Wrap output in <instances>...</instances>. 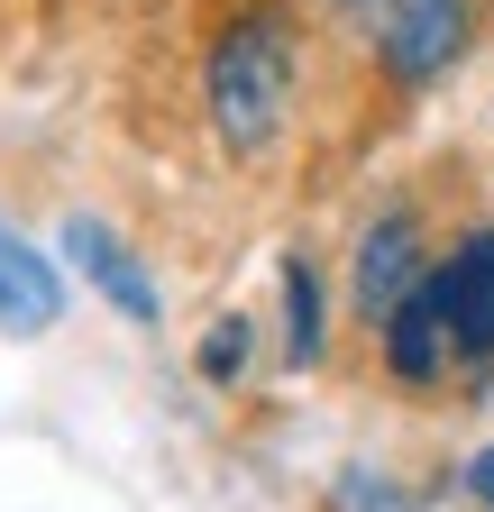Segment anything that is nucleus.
Here are the masks:
<instances>
[{
  "mask_svg": "<svg viewBox=\"0 0 494 512\" xmlns=\"http://www.w3.org/2000/svg\"><path fill=\"white\" fill-rule=\"evenodd\" d=\"M293 110V37L275 10L257 19H229L220 46H211V128L229 156H257L275 147V128Z\"/></svg>",
  "mask_w": 494,
  "mask_h": 512,
  "instance_id": "f257e3e1",
  "label": "nucleus"
},
{
  "mask_svg": "<svg viewBox=\"0 0 494 512\" xmlns=\"http://www.w3.org/2000/svg\"><path fill=\"white\" fill-rule=\"evenodd\" d=\"M458 46H467V0H394L385 10V74L394 83L449 74Z\"/></svg>",
  "mask_w": 494,
  "mask_h": 512,
  "instance_id": "f03ea898",
  "label": "nucleus"
},
{
  "mask_svg": "<svg viewBox=\"0 0 494 512\" xmlns=\"http://www.w3.org/2000/svg\"><path fill=\"white\" fill-rule=\"evenodd\" d=\"M440 302H449L458 357H494V229H476L449 266H440Z\"/></svg>",
  "mask_w": 494,
  "mask_h": 512,
  "instance_id": "7ed1b4c3",
  "label": "nucleus"
},
{
  "mask_svg": "<svg viewBox=\"0 0 494 512\" xmlns=\"http://www.w3.org/2000/svg\"><path fill=\"white\" fill-rule=\"evenodd\" d=\"M458 339H449V302H440V275L430 284H412L403 302H394V320H385V357H394V375H440V357H449Z\"/></svg>",
  "mask_w": 494,
  "mask_h": 512,
  "instance_id": "20e7f679",
  "label": "nucleus"
},
{
  "mask_svg": "<svg viewBox=\"0 0 494 512\" xmlns=\"http://www.w3.org/2000/svg\"><path fill=\"white\" fill-rule=\"evenodd\" d=\"M412 247H421V238H412L403 211L366 229V247H357V311H366V320H394V302L412 293V275H421V256H412Z\"/></svg>",
  "mask_w": 494,
  "mask_h": 512,
  "instance_id": "39448f33",
  "label": "nucleus"
},
{
  "mask_svg": "<svg viewBox=\"0 0 494 512\" xmlns=\"http://www.w3.org/2000/svg\"><path fill=\"white\" fill-rule=\"evenodd\" d=\"M65 247H74L83 266H92V284H101V293H110L119 311H129V320H156V284H147V275L129 266V247H119V238H110L101 220H74V229H65Z\"/></svg>",
  "mask_w": 494,
  "mask_h": 512,
  "instance_id": "423d86ee",
  "label": "nucleus"
},
{
  "mask_svg": "<svg viewBox=\"0 0 494 512\" xmlns=\"http://www.w3.org/2000/svg\"><path fill=\"white\" fill-rule=\"evenodd\" d=\"M0 320H10V330H46V320H55V275H46V256H28L10 229H0Z\"/></svg>",
  "mask_w": 494,
  "mask_h": 512,
  "instance_id": "0eeeda50",
  "label": "nucleus"
},
{
  "mask_svg": "<svg viewBox=\"0 0 494 512\" xmlns=\"http://www.w3.org/2000/svg\"><path fill=\"white\" fill-rule=\"evenodd\" d=\"M284 311H293V339L284 348L312 366L321 357V284H312V266H284Z\"/></svg>",
  "mask_w": 494,
  "mask_h": 512,
  "instance_id": "6e6552de",
  "label": "nucleus"
},
{
  "mask_svg": "<svg viewBox=\"0 0 494 512\" xmlns=\"http://www.w3.org/2000/svg\"><path fill=\"white\" fill-rule=\"evenodd\" d=\"M238 366H247V320H220V339L202 348V375H211V384H229Z\"/></svg>",
  "mask_w": 494,
  "mask_h": 512,
  "instance_id": "1a4fd4ad",
  "label": "nucleus"
},
{
  "mask_svg": "<svg viewBox=\"0 0 494 512\" xmlns=\"http://www.w3.org/2000/svg\"><path fill=\"white\" fill-rule=\"evenodd\" d=\"M467 485H476V503H494V448H485V458L467 467Z\"/></svg>",
  "mask_w": 494,
  "mask_h": 512,
  "instance_id": "9d476101",
  "label": "nucleus"
},
{
  "mask_svg": "<svg viewBox=\"0 0 494 512\" xmlns=\"http://www.w3.org/2000/svg\"><path fill=\"white\" fill-rule=\"evenodd\" d=\"M339 10H366V0H339Z\"/></svg>",
  "mask_w": 494,
  "mask_h": 512,
  "instance_id": "9b49d317",
  "label": "nucleus"
}]
</instances>
